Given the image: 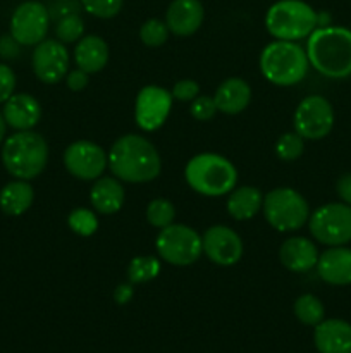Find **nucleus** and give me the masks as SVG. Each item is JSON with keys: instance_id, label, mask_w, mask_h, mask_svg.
<instances>
[{"instance_id": "obj_1", "label": "nucleus", "mask_w": 351, "mask_h": 353, "mask_svg": "<svg viewBox=\"0 0 351 353\" xmlns=\"http://www.w3.org/2000/svg\"><path fill=\"white\" fill-rule=\"evenodd\" d=\"M107 157L110 172L124 183H150L157 179L162 171L160 154L155 145L141 134L127 133L117 138Z\"/></svg>"}, {"instance_id": "obj_2", "label": "nucleus", "mask_w": 351, "mask_h": 353, "mask_svg": "<svg viewBox=\"0 0 351 353\" xmlns=\"http://www.w3.org/2000/svg\"><path fill=\"white\" fill-rule=\"evenodd\" d=\"M306 55L315 71L330 79L351 76V30L319 26L306 38Z\"/></svg>"}, {"instance_id": "obj_3", "label": "nucleus", "mask_w": 351, "mask_h": 353, "mask_svg": "<svg viewBox=\"0 0 351 353\" xmlns=\"http://www.w3.org/2000/svg\"><path fill=\"white\" fill-rule=\"evenodd\" d=\"M184 179L189 188L203 196L229 195L237 183V171L233 162L224 155L198 154L188 161Z\"/></svg>"}, {"instance_id": "obj_4", "label": "nucleus", "mask_w": 351, "mask_h": 353, "mask_svg": "<svg viewBox=\"0 0 351 353\" xmlns=\"http://www.w3.org/2000/svg\"><path fill=\"white\" fill-rule=\"evenodd\" d=\"M258 65L268 83L275 86H295L305 79L310 62L306 50L298 41L274 40L262 50Z\"/></svg>"}, {"instance_id": "obj_5", "label": "nucleus", "mask_w": 351, "mask_h": 353, "mask_svg": "<svg viewBox=\"0 0 351 353\" xmlns=\"http://www.w3.org/2000/svg\"><path fill=\"white\" fill-rule=\"evenodd\" d=\"M2 162L7 172L16 179L30 181L38 178L48 162L47 141L31 130L16 131L3 143Z\"/></svg>"}, {"instance_id": "obj_6", "label": "nucleus", "mask_w": 351, "mask_h": 353, "mask_svg": "<svg viewBox=\"0 0 351 353\" xmlns=\"http://www.w3.org/2000/svg\"><path fill=\"white\" fill-rule=\"evenodd\" d=\"M265 28L275 40H303L317 28V12L303 0H279L268 7Z\"/></svg>"}, {"instance_id": "obj_7", "label": "nucleus", "mask_w": 351, "mask_h": 353, "mask_svg": "<svg viewBox=\"0 0 351 353\" xmlns=\"http://www.w3.org/2000/svg\"><path fill=\"white\" fill-rule=\"evenodd\" d=\"M262 212L265 221L279 233H291L308 223L310 205L295 188L281 186L264 195Z\"/></svg>"}, {"instance_id": "obj_8", "label": "nucleus", "mask_w": 351, "mask_h": 353, "mask_svg": "<svg viewBox=\"0 0 351 353\" xmlns=\"http://www.w3.org/2000/svg\"><path fill=\"white\" fill-rule=\"evenodd\" d=\"M158 257L171 265L186 268L202 257V234L186 224H171L160 230L155 240Z\"/></svg>"}, {"instance_id": "obj_9", "label": "nucleus", "mask_w": 351, "mask_h": 353, "mask_svg": "<svg viewBox=\"0 0 351 353\" xmlns=\"http://www.w3.org/2000/svg\"><path fill=\"white\" fill-rule=\"evenodd\" d=\"M312 236L327 247H339L351 241V205L348 203H326L313 210L308 217Z\"/></svg>"}, {"instance_id": "obj_10", "label": "nucleus", "mask_w": 351, "mask_h": 353, "mask_svg": "<svg viewBox=\"0 0 351 353\" xmlns=\"http://www.w3.org/2000/svg\"><path fill=\"white\" fill-rule=\"evenodd\" d=\"M295 131L303 140H322L334 128V109L322 95L305 97L292 116Z\"/></svg>"}, {"instance_id": "obj_11", "label": "nucleus", "mask_w": 351, "mask_h": 353, "mask_svg": "<svg viewBox=\"0 0 351 353\" xmlns=\"http://www.w3.org/2000/svg\"><path fill=\"white\" fill-rule=\"evenodd\" d=\"M174 97L169 90L157 85H148L138 92L134 100V121L141 131H157L164 126L171 114Z\"/></svg>"}, {"instance_id": "obj_12", "label": "nucleus", "mask_w": 351, "mask_h": 353, "mask_svg": "<svg viewBox=\"0 0 351 353\" xmlns=\"http://www.w3.org/2000/svg\"><path fill=\"white\" fill-rule=\"evenodd\" d=\"M64 165L71 176L81 181H95L109 168L107 152L98 143L79 140L64 152Z\"/></svg>"}, {"instance_id": "obj_13", "label": "nucleus", "mask_w": 351, "mask_h": 353, "mask_svg": "<svg viewBox=\"0 0 351 353\" xmlns=\"http://www.w3.org/2000/svg\"><path fill=\"white\" fill-rule=\"evenodd\" d=\"M50 10L40 2H24L10 17V37L19 45H38L47 38Z\"/></svg>"}, {"instance_id": "obj_14", "label": "nucleus", "mask_w": 351, "mask_h": 353, "mask_svg": "<svg viewBox=\"0 0 351 353\" xmlns=\"http://www.w3.org/2000/svg\"><path fill=\"white\" fill-rule=\"evenodd\" d=\"M202 245L205 257L222 268L237 264L244 254V245L240 234L224 224L209 228L203 233Z\"/></svg>"}, {"instance_id": "obj_15", "label": "nucleus", "mask_w": 351, "mask_h": 353, "mask_svg": "<svg viewBox=\"0 0 351 353\" xmlns=\"http://www.w3.org/2000/svg\"><path fill=\"white\" fill-rule=\"evenodd\" d=\"M31 65L45 85H57L69 72V52L58 40H43L34 47Z\"/></svg>"}, {"instance_id": "obj_16", "label": "nucleus", "mask_w": 351, "mask_h": 353, "mask_svg": "<svg viewBox=\"0 0 351 353\" xmlns=\"http://www.w3.org/2000/svg\"><path fill=\"white\" fill-rule=\"evenodd\" d=\"M205 9L200 0H172L165 14V24L176 37H191L203 24Z\"/></svg>"}, {"instance_id": "obj_17", "label": "nucleus", "mask_w": 351, "mask_h": 353, "mask_svg": "<svg viewBox=\"0 0 351 353\" xmlns=\"http://www.w3.org/2000/svg\"><path fill=\"white\" fill-rule=\"evenodd\" d=\"M315 268L319 278L327 285H351V248L344 247V245L329 247L319 255Z\"/></svg>"}, {"instance_id": "obj_18", "label": "nucleus", "mask_w": 351, "mask_h": 353, "mask_svg": "<svg viewBox=\"0 0 351 353\" xmlns=\"http://www.w3.org/2000/svg\"><path fill=\"white\" fill-rule=\"evenodd\" d=\"M3 119L7 126L16 131H30L40 123V102L30 93H14L7 102H3Z\"/></svg>"}, {"instance_id": "obj_19", "label": "nucleus", "mask_w": 351, "mask_h": 353, "mask_svg": "<svg viewBox=\"0 0 351 353\" xmlns=\"http://www.w3.org/2000/svg\"><path fill=\"white\" fill-rule=\"evenodd\" d=\"M319 250L312 240L305 236H291L279 248V261L291 272L312 271L319 261Z\"/></svg>"}, {"instance_id": "obj_20", "label": "nucleus", "mask_w": 351, "mask_h": 353, "mask_svg": "<svg viewBox=\"0 0 351 353\" xmlns=\"http://www.w3.org/2000/svg\"><path fill=\"white\" fill-rule=\"evenodd\" d=\"M320 353H351V324L341 319H327L315 326L313 333Z\"/></svg>"}, {"instance_id": "obj_21", "label": "nucleus", "mask_w": 351, "mask_h": 353, "mask_svg": "<svg viewBox=\"0 0 351 353\" xmlns=\"http://www.w3.org/2000/svg\"><path fill=\"white\" fill-rule=\"evenodd\" d=\"M124 199L126 193H124L123 181H119L116 176H100L98 179H95L89 192V202L93 209L103 216L119 212L124 205Z\"/></svg>"}, {"instance_id": "obj_22", "label": "nucleus", "mask_w": 351, "mask_h": 353, "mask_svg": "<svg viewBox=\"0 0 351 353\" xmlns=\"http://www.w3.org/2000/svg\"><path fill=\"white\" fill-rule=\"evenodd\" d=\"M217 110L227 114V116H236L243 112L251 102V88L243 78H227L217 86L215 95Z\"/></svg>"}, {"instance_id": "obj_23", "label": "nucleus", "mask_w": 351, "mask_h": 353, "mask_svg": "<svg viewBox=\"0 0 351 353\" xmlns=\"http://www.w3.org/2000/svg\"><path fill=\"white\" fill-rule=\"evenodd\" d=\"M74 62L79 69L88 74L100 72L109 62V45L98 34L83 37L76 43Z\"/></svg>"}, {"instance_id": "obj_24", "label": "nucleus", "mask_w": 351, "mask_h": 353, "mask_svg": "<svg viewBox=\"0 0 351 353\" xmlns=\"http://www.w3.org/2000/svg\"><path fill=\"white\" fill-rule=\"evenodd\" d=\"M264 195L255 186H240L234 188L227 196V212L236 221H250L262 210Z\"/></svg>"}, {"instance_id": "obj_25", "label": "nucleus", "mask_w": 351, "mask_h": 353, "mask_svg": "<svg viewBox=\"0 0 351 353\" xmlns=\"http://www.w3.org/2000/svg\"><path fill=\"white\" fill-rule=\"evenodd\" d=\"M34 200L33 186L24 179H16L0 190V209L10 217L23 216Z\"/></svg>"}, {"instance_id": "obj_26", "label": "nucleus", "mask_w": 351, "mask_h": 353, "mask_svg": "<svg viewBox=\"0 0 351 353\" xmlns=\"http://www.w3.org/2000/svg\"><path fill=\"white\" fill-rule=\"evenodd\" d=\"M160 274V261L153 255H138L127 265V281L133 285L153 281Z\"/></svg>"}, {"instance_id": "obj_27", "label": "nucleus", "mask_w": 351, "mask_h": 353, "mask_svg": "<svg viewBox=\"0 0 351 353\" xmlns=\"http://www.w3.org/2000/svg\"><path fill=\"white\" fill-rule=\"evenodd\" d=\"M295 316L299 323L306 324V326H317V324H320L323 321L326 309H323V303L315 295L306 293V295H301L296 299Z\"/></svg>"}, {"instance_id": "obj_28", "label": "nucleus", "mask_w": 351, "mask_h": 353, "mask_svg": "<svg viewBox=\"0 0 351 353\" xmlns=\"http://www.w3.org/2000/svg\"><path fill=\"white\" fill-rule=\"evenodd\" d=\"M85 34V23H83L81 16L78 12L65 14V16L58 17L57 24H55V37L62 43H76Z\"/></svg>"}, {"instance_id": "obj_29", "label": "nucleus", "mask_w": 351, "mask_h": 353, "mask_svg": "<svg viewBox=\"0 0 351 353\" xmlns=\"http://www.w3.org/2000/svg\"><path fill=\"white\" fill-rule=\"evenodd\" d=\"M176 217V207L171 200L167 199H153L147 207V221L150 226L157 228V230H164V228L174 224Z\"/></svg>"}, {"instance_id": "obj_30", "label": "nucleus", "mask_w": 351, "mask_h": 353, "mask_svg": "<svg viewBox=\"0 0 351 353\" xmlns=\"http://www.w3.org/2000/svg\"><path fill=\"white\" fill-rule=\"evenodd\" d=\"M67 226L78 236H93L96 233V230H98V217H96V214L93 210L85 209V207H78V209H74L67 216Z\"/></svg>"}, {"instance_id": "obj_31", "label": "nucleus", "mask_w": 351, "mask_h": 353, "mask_svg": "<svg viewBox=\"0 0 351 353\" xmlns=\"http://www.w3.org/2000/svg\"><path fill=\"white\" fill-rule=\"evenodd\" d=\"M305 150V140L296 131H289L279 137L275 141V155L284 162H295Z\"/></svg>"}, {"instance_id": "obj_32", "label": "nucleus", "mask_w": 351, "mask_h": 353, "mask_svg": "<svg viewBox=\"0 0 351 353\" xmlns=\"http://www.w3.org/2000/svg\"><path fill=\"white\" fill-rule=\"evenodd\" d=\"M169 34H171V31H169L165 21L155 19V17L145 21L140 28V40L143 41V45L151 48L162 47L169 40Z\"/></svg>"}, {"instance_id": "obj_33", "label": "nucleus", "mask_w": 351, "mask_h": 353, "mask_svg": "<svg viewBox=\"0 0 351 353\" xmlns=\"http://www.w3.org/2000/svg\"><path fill=\"white\" fill-rule=\"evenodd\" d=\"M79 2L92 16L100 17V19H110L120 12L124 0H79Z\"/></svg>"}, {"instance_id": "obj_34", "label": "nucleus", "mask_w": 351, "mask_h": 353, "mask_svg": "<svg viewBox=\"0 0 351 353\" xmlns=\"http://www.w3.org/2000/svg\"><path fill=\"white\" fill-rule=\"evenodd\" d=\"M189 114L193 116V119L196 121H205L213 119V116L217 114V105L213 97H206V95H198L189 105Z\"/></svg>"}, {"instance_id": "obj_35", "label": "nucleus", "mask_w": 351, "mask_h": 353, "mask_svg": "<svg viewBox=\"0 0 351 353\" xmlns=\"http://www.w3.org/2000/svg\"><path fill=\"white\" fill-rule=\"evenodd\" d=\"M171 93L179 102H193L200 95V85L195 79H181L172 86Z\"/></svg>"}, {"instance_id": "obj_36", "label": "nucleus", "mask_w": 351, "mask_h": 353, "mask_svg": "<svg viewBox=\"0 0 351 353\" xmlns=\"http://www.w3.org/2000/svg\"><path fill=\"white\" fill-rule=\"evenodd\" d=\"M16 88V74L6 64H0V103L7 102L14 95Z\"/></svg>"}, {"instance_id": "obj_37", "label": "nucleus", "mask_w": 351, "mask_h": 353, "mask_svg": "<svg viewBox=\"0 0 351 353\" xmlns=\"http://www.w3.org/2000/svg\"><path fill=\"white\" fill-rule=\"evenodd\" d=\"M88 83L89 74L79 68L72 69V71H69L67 76H65V85H67V88L71 90V92H83V90L88 86Z\"/></svg>"}, {"instance_id": "obj_38", "label": "nucleus", "mask_w": 351, "mask_h": 353, "mask_svg": "<svg viewBox=\"0 0 351 353\" xmlns=\"http://www.w3.org/2000/svg\"><path fill=\"white\" fill-rule=\"evenodd\" d=\"M134 295V285L133 283H120L117 285V288L114 290V300H116L117 305H126Z\"/></svg>"}, {"instance_id": "obj_39", "label": "nucleus", "mask_w": 351, "mask_h": 353, "mask_svg": "<svg viewBox=\"0 0 351 353\" xmlns=\"http://www.w3.org/2000/svg\"><path fill=\"white\" fill-rule=\"evenodd\" d=\"M336 192L344 203L351 205V172H346L337 179Z\"/></svg>"}, {"instance_id": "obj_40", "label": "nucleus", "mask_w": 351, "mask_h": 353, "mask_svg": "<svg viewBox=\"0 0 351 353\" xmlns=\"http://www.w3.org/2000/svg\"><path fill=\"white\" fill-rule=\"evenodd\" d=\"M0 55L6 59H14L19 55V43L12 37L0 38Z\"/></svg>"}, {"instance_id": "obj_41", "label": "nucleus", "mask_w": 351, "mask_h": 353, "mask_svg": "<svg viewBox=\"0 0 351 353\" xmlns=\"http://www.w3.org/2000/svg\"><path fill=\"white\" fill-rule=\"evenodd\" d=\"M6 128H7V124H6V119H3L2 112H0V143H2L3 137H6Z\"/></svg>"}]
</instances>
